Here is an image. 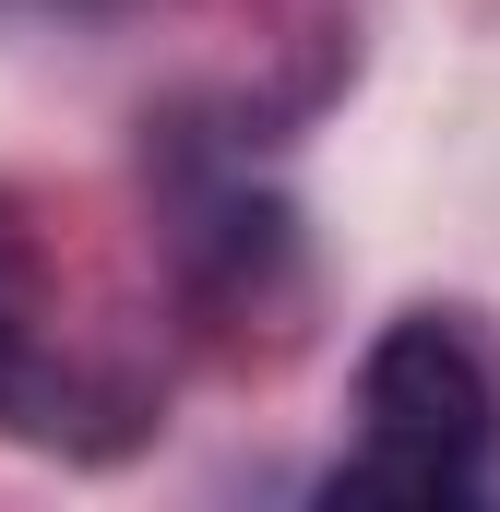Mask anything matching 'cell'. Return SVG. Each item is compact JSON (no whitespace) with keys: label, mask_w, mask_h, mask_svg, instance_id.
<instances>
[{"label":"cell","mask_w":500,"mask_h":512,"mask_svg":"<svg viewBox=\"0 0 500 512\" xmlns=\"http://www.w3.org/2000/svg\"><path fill=\"white\" fill-rule=\"evenodd\" d=\"M358 429H370V465L334 477V501H381V489L453 501L477 477V453L500 441V382L453 322H393L358 370Z\"/></svg>","instance_id":"6da1fadb"}]
</instances>
